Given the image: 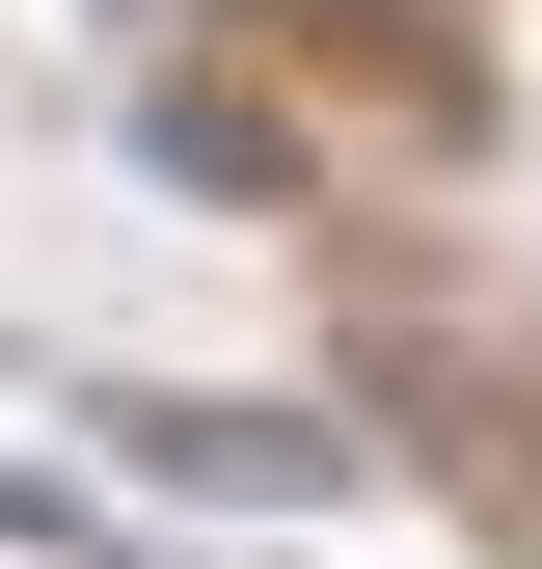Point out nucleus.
<instances>
[{"label": "nucleus", "instance_id": "nucleus-2", "mask_svg": "<svg viewBox=\"0 0 542 569\" xmlns=\"http://www.w3.org/2000/svg\"><path fill=\"white\" fill-rule=\"evenodd\" d=\"M0 542H109V516H82V488H0Z\"/></svg>", "mask_w": 542, "mask_h": 569}, {"label": "nucleus", "instance_id": "nucleus-1", "mask_svg": "<svg viewBox=\"0 0 542 569\" xmlns=\"http://www.w3.org/2000/svg\"><path fill=\"white\" fill-rule=\"evenodd\" d=\"M136 461L163 488H271V516H325V488H353V435H325V407H109Z\"/></svg>", "mask_w": 542, "mask_h": 569}]
</instances>
